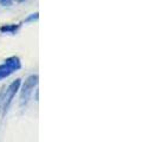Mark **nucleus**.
Returning <instances> with one entry per match:
<instances>
[{
    "label": "nucleus",
    "mask_w": 157,
    "mask_h": 142,
    "mask_svg": "<svg viewBox=\"0 0 157 142\" xmlns=\"http://www.w3.org/2000/svg\"><path fill=\"white\" fill-rule=\"evenodd\" d=\"M20 69V62L17 57H11L4 64L0 65V79L8 77L13 71Z\"/></svg>",
    "instance_id": "f257e3e1"
},
{
    "label": "nucleus",
    "mask_w": 157,
    "mask_h": 142,
    "mask_svg": "<svg viewBox=\"0 0 157 142\" xmlns=\"http://www.w3.org/2000/svg\"><path fill=\"white\" fill-rule=\"evenodd\" d=\"M38 84V76L37 75H32L29 78L25 81V84L23 87V91H21V101H27L31 96L32 90L34 87Z\"/></svg>",
    "instance_id": "f03ea898"
},
{
    "label": "nucleus",
    "mask_w": 157,
    "mask_h": 142,
    "mask_svg": "<svg viewBox=\"0 0 157 142\" xmlns=\"http://www.w3.org/2000/svg\"><path fill=\"white\" fill-rule=\"evenodd\" d=\"M19 87H20V79H17L6 90V95H5V98H4V109L5 110H6V108L10 105V103L12 102L13 97L16 96L17 91L19 90Z\"/></svg>",
    "instance_id": "7ed1b4c3"
},
{
    "label": "nucleus",
    "mask_w": 157,
    "mask_h": 142,
    "mask_svg": "<svg viewBox=\"0 0 157 142\" xmlns=\"http://www.w3.org/2000/svg\"><path fill=\"white\" fill-rule=\"evenodd\" d=\"M16 26H4L1 27V31H12V30H16Z\"/></svg>",
    "instance_id": "20e7f679"
},
{
    "label": "nucleus",
    "mask_w": 157,
    "mask_h": 142,
    "mask_svg": "<svg viewBox=\"0 0 157 142\" xmlns=\"http://www.w3.org/2000/svg\"><path fill=\"white\" fill-rule=\"evenodd\" d=\"M16 1H24V0H16ZM0 2H2L4 5H10L11 0H0Z\"/></svg>",
    "instance_id": "39448f33"
}]
</instances>
